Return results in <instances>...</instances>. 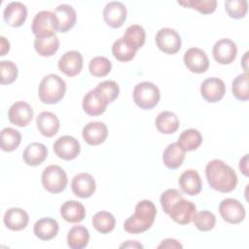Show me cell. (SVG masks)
Returning <instances> with one entry per match:
<instances>
[{"label": "cell", "mask_w": 249, "mask_h": 249, "mask_svg": "<svg viewBox=\"0 0 249 249\" xmlns=\"http://www.w3.org/2000/svg\"><path fill=\"white\" fill-rule=\"evenodd\" d=\"M121 248H143V245L137 241L128 240L126 243H124L120 246Z\"/></svg>", "instance_id": "48"}, {"label": "cell", "mask_w": 249, "mask_h": 249, "mask_svg": "<svg viewBox=\"0 0 249 249\" xmlns=\"http://www.w3.org/2000/svg\"><path fill=\"white\" fill-rule=\"evenodd\" d=\"M67 182L68 179L65 171L58 165H49L42 173L43 187L52 194L63 192L67 186Z\"/></svg>", "instance_id": "6"}, {"label": "cell", "mask_w": 249, "mask_h": 249, "mask_svg": "<svg viewBox=\"0 0 249 249\" xmlns=\"http://www.w3.org/2000/svg\"><path fill=\"white\" fill-rule=\"evenodd\" d=\"M89 240V232L84 226L78 225L72 227L67 234V244L72 249L85 248Z\"/></svg>", "instance_id": "30"}, {"label": "cell", "mask_w": 249, "mask_h": 249, "mask_svg": "<svg viewBox=\"0 0 249 249\" xmlns=\"http://www.w3.org/2000/svg\"><path fill=\"white\" fill-rule=\"evenodd\" d=\"M182 244H180L176 239L166 238L162 240V242L158 246V248H182Z\"/></svg>", "instance_id": "45"}, {"label": "cell", "mask_w": 249, "mask_h": 249, "mask_svg": "<svg viewBox=\"0 0 249 249\" xmlns=\"http://www.w3.org/2000/svg\"><path fill=\"white\" fill-rule=\"evenodd\" d=\"M219 212L224 221L230 224H238L245 218L244 206L237 199L225 198L220 202Z\"/></svg>", "instance_id": "8"}, {"label": "cell", "mask_w": 249, "mask_h": 249, "mask_svg": "<svg viewBox=\"0 0 249 249\" xmlns=\"http://www.w3.org/2000/svg\"><path fill=\"white\" fill-rule=\"evenodd\" d=\"M60 215L68 223H79L86 217V209L77 200H67L60 207Z\"/></svg>", "instance_id": "27"}, {"label": "cell", "mask_w": 249, "mask_h": 249, "mask_svg": "<svg viewBox=\"0 0 249 249\" xmlns=\"http://www.w3.org/2000/svg\"><path fill=\"white\" fill-rule=\"evenodd\" d=\"M71 188L76 196L88 198L90 197L95 192V180L89 173H78L72 179Z\"/></svg>", "instance_id": "15"}, {"label": "cell", "mask_w": 249, "mask_h": 249, "mask_svg": "<svg viewBox=\"0 0 249 249\" xmlns=\"http://www.w3.org/2000/svg\"><path fill=\"white\" fill-rule=\"evenodd\" d=\"M8 118L12 124L18 126H26L33 119V109L24 101H17L10 107Z\"/></svg>", "instance_id": "16"}, {"label": "cell", "mask_w": 249, "mask_h": 249, "mask_svg": "<svg viewBox=\"0 0 249 249\" xmlns=\"http://www.w3.org/2000/svg\"><path fill=\"white\" fill-rule=\"evenodd\" d=\"M48 156L47 147L38 142H33L28 144L22 154V159L27 165L37 166L41 164Z\"/></svg>", "instance_id": "26"}, {"label": "cell", "mask_w": 249, "mask_h": 249, "mask_svg": "<svg viewBox=\"0 0 249 249\" xmlns=\"http://www.w3.org/2000/svg\"><path fill=\"white\" fill-rule=\"evenodd\" d=\"M239 169L243 173V175L248 176V155H244V157L239 161Z\"/></svg>", "instance_id": "46"}, {"label": "cell", "mask_w": 249, "mask_h": 249, "mask_svg": "<svg viewBox=\"0 0 249 249\" xmlns=\"http://www.w3.org/2000/svg\"><path fill=\"white\" fill-rule=\"evenodd\" d=\"M225 10L231 18L238 19L245 17L248 3L246 0H227L225 2Z\"/></svg>", "instance_id": "40"}, {"label": "cell", "mask_w": 249, "mask_h": 249, "mask_svg": "<svg viewBox=\"0 0 249 249\" xmlns=\"http://www.w3.org/2000/svg\"><path fill=\"white\" fill-rule=\"evenodd\" d=\"M212 53L218 63L230 64L236 57L237 47L236 44L230 39H221L214 44Z\"/></svg>", "instance_id": "12"}, {"label": "cell", "mask_w": 249, "mask_h": 249, "mask_svg": "<svg viewBox=\"0 0 249 249\" xmlns=\"http://www.w3.org/2000/svg\"><path fill=\"white\" fill-rule=\"evenodd\" d=\"M160 98V89L154 83L141 82L133 89V100L135 104L143 110H150L156 107Z\"/></svg>", "instance_id": "4"}, {"label": "cell", "mask_w": 249, "mask_h": 249, "mask_svg": "<svg viewBox=\"0 0 249 249\" xmlns=\"http://www.w3.org/2000/svg\"><path fill=\"white\" fill-rule=\"evenodd\" d=\"M112 53L114 57L120 61L126 62L134 58L136 51L128 46L124 38L117 39L112 46Z\"/></svg>", "instance_id": "37"}, {"label": "cell", "mask_w": 249, "mask_h": 249, "mask_svg": "<svg viewBox=\"0 0 249 249\" xmlns=\"http://www.w3.org/2000/svg\"><path fill=\"white\" fill-rule=\"evenodd\" d=\"M158 48L164 53L174 54L181 49V37L179 33L168 27L161 28L156 35Z\"/></svg>", "instance_id": "7"}, {"label": "cell", "mask_w": 249, "mask_h": 249, "mask_svg": "<svg viewBox=\"0 0 249 249\" xmlns=\"http://www.w3.org/2000/svg\"><path fill=\"white\" fill-rule=\"evenodd\" d=\"M53 14L55 15L58 22V32H67L74 27L77 19L76 11L74 8L67 4H61L57 6Z\"/></svg>", "instance_id": "21"}, {"label": "cell", "mask_w": 249, "mask_h": 249, "mask_svg": "<svg viewBox=\"0 0 249 249\" xmlns=\"http://www.w3.org/2000/svg\"><path fill=\"white\" fill-rule=\"evenodd\" d=\"M181 197H183L181 193L176 189H168L165 192H163L160 196V205H161L163 211L168 215L169 212H170L171 207Z\"/></svg>", "instance_id": "44"}, {"label": "cell", "mask_w": 249, "mask_h": 249, "mask_svg": "<svg viewBox=\"0 0 249 249\" xmlns=\"http://www.w3.org/2000/svg\"><path fill=\"white\" fill-rule=\"evenodd\" d=\"M53 151L55 155L65 160L76 159L81 151L79 141L70 135H63L53 143Z\"/></svg>", "instance_id": "9"}, {"label": "cell", "mask_w": 249, "mask_h": 249, "mask_svg": "<svg viewBox=\"0 0 249 249\" xmlns=\"http://www.w3.org/2000/svg\"><path fill=\"white\" fill-rule=\"evenodd\" d=\"M184 63L193 73H204L209 67V59L204 51L198 48H191L184 53Z\"/></svg>", "instance_id": "11"}, {"label": "cell", "mask_w": 249, "mask_h": 249, "mask_svg": "<svg viewBox=\"0 0 249 249\" xmlns=\"http://www.w3.org/2000/svg\"><path fill=\"white\" fill-rule=\"evenodd\" d=\"M179 5L184 7H190L197 10L199 13L207 15L211 14L216 10V0H189V1H178Z\"/></svg>", "instance_id": "41"}, {"label": "cell", "mask_w": 249, "mask_h": 249, "mask_svg": "<svg viewBox=\"0 0 249 249\" xmlns=\"http://www.w3.org/2000/svg\"><path fill=\"white\" fill-rule=\"evenodd\" d=\"M36 124L41 134L46 137L54 136L59 129V121L52 112H41L37 116Z\"/></svg>", "instance_id": "24"}, {"label": "cell", "mask_w": 249, "mask_h": 249, "mask_svg": "<svg viewBox=\"0 0 249 249\" xmlns=\"http://www.w3.org/2000/svg\"><path fill=\"white\" fill-rule=\"evenodd\" d=\"M83 109L89 116H99L106 110L108 102L96 89H90L83 98Z\"/></svg>", "instance_id": "17"}, {"label": "cell", "mask_w": 249, "mask_h": 249, "mask_svg": "<svg viewBox=\"0 0 249 249\" xmlns=\"http://www.w3.org/2000/svg\"><path fill=\"white\" fill-rule=\"evenodd\" d=\"M126 8L119 1H112L106 4L103 10L104 21L112 28L121 27L126 19Z\"/></svg>", "instance_id": "14"}, {"label": "cell", "mask_w": 249, "mask_h": 249, "mask_svg": "<svg viewBox=\"0 0 249 249\" xmlns=\"http://www.w3.org/2000/svg\"><path fill=\"white\" fill-rule=\"evenodd\" d=\"M3 18L8 25L19 27L27 18L26 6L20 2H11L4 9Z\"/></svg>", "instance_id": "20"}, {"label": "cell", "mask_w": 249, "mask_h": 249, "mask_svg": "<svg viewBox=\"0 0 249 249\" xmlns=\"http://www.w3.org/2000/svg\"><path fill=\"white\" fill-rule=\"evenodd\" d=\"M66 84L62 78L56 74L45 76L38 88L40 100L45 104H56L64 96Z\"/></svg>", "instance_id": "3"}, {"label": "cell", "mask_w": 249, "mask_h": 249, "mask_svg": "<svg viewBox=\"0 0 249 249\" xmlns=\"http://www.w3.org/2000/svg\"><path fill=\"white\" fill-rule=\"evenodd\" d=\"M111 69L112 63L105 56H95L89 64V70L94 77H104L110 73Z\"/></svg>", "instance_id": "38"}, {"label": "cell", "mask_w": 249, "mask_h": 249, "mask_svg": "<svg viewBox=\"0 0 249 249\" xmlns=\"http://www.w3.org/2000/svg\"><path fill=\"white\" fill-rule=\"evenodd\" d=\"M205 174L209 186L221 193H230L237 185L235 171L221 160L209 161L205 167Z\"/></svg>", "instance_id": "1"}, {"label": "cell", "mask_w": 249, "mask_h": 249, "mask_svg": "<svg viewBox=\"0 0 249 249\" xmlns=\"http://www.w3.org/2000/svg\"><path fill=\"white\" fill-rule=\"evenodd\" d=\"M58 48L59 40L56 35L45 38H36L34 41V49L37 53L42 56H52L57 52Z\"/></svg>", "instance_id": "33"}, {"label": "cell", "mask_w": 249, "mask_h": 249, "mask_svg": "<svg viewBox=\"0 0 249 249\" xmlns=\"http://www.w3.org/2000/svg\"><path fill=\"white\" fill-rule=\"evenodd\" d=\"M58 69L68 77L78 75L83 68V56L77 51L66 52L58 60Z\"/></svg>", "instance_id": "18"}, {"label": "cell", "mask_w": 249, "mask_h": 249, "mask_svg": "<svg viewBox=\"0 0 249 249\" xmlns=\"http://www.w3.org/2000/svg\"><path fill=\"white\" fill-rule=\"evenodd\" d=\"M31 30L36 38H45L58 32V22L55 15L50 11L37 13L32 20Z\"/></svg>", "instance_id": "5"}, {"label": "cell", "mask_w": 249, "mask_h": 249, "mask_svg": "<svg viewBox=\"0 0 249 249\" xmlns=\"http://www.w3.org/2000/svg\"><path fill=\"white\" fill-rule=\"evenodd\" d=\"M179 186L181 190L189 195H198L202 189V182L197 171L194 169H188L184 171L179 178Z\"/></svg>", "instance_id": "23"}, {"label": "cell", "mask_w": 249, "mask_h": 249, "mask_svg": "<svg viewBox=\"0 0 249 249\" xmlns=\"http://www.w3.org/2000/svg\"><path fill=\"white\" fill-rule=\"evenodd\" d=\"M193 221L197 230L201 231H208L215 227L216 217L212 212L203 210L196 213Z\"/></svg>", "instance_id": "39"}, {"label": "cell", "mask_w": 249, "mask_h": 249, "mask_svg": "<svg viewBox=\"0 0 249 249\" xmlns=\"http://www.w3.org/2000/svg\"><path fill=\"white\" fill-rule=\"evenodd\" d=\"M21 142V134L13 127H5L1 130V149L5 152L15 151Z\"/></svg>", "instance_id": "35"}, {"label": "cell", "mask_w": 249, "mask_h": 249, "mask_svg": "<svg viewBox=\"0 0 249 249\" xmlns=\"http://www.w3.org/2000/svg\"><path fill=\"white\" fill-rule=\"evenodd\" d=\"M84 140L91 146L103 143L108 136L107 125L102 122H90L87 124L82 131Z\"/></svg>", "instance_id": "19"}, {"label": "cell", "mask_w": 249, "mask_h": 249, "mask_svg": "<svg viewBox=\"0 0 249 249\" xmlns=\"http://www.w3.org/2000/svg\"><path fill=\"white\" fill-rule=\"evenodd\" d=\"M58 223L50 217L39 219L33 228L34 234L41 240H50L56 236L58 233Z\"/></svg>", "instance_id": "25"}, {"label": "cell", "mask_w": 249, "mask_h": 249, "mask_svg": "<svg viewBox=\"0 0 249 249\" xmlns=\"http://www.w3.org/2000/svg\"><path fill=\"white\" fill-rule=\"evenodd\" d=\"M29 221L25 210L18 207H12L5 212L3 222L11 231H21L26 228Z\"/></svg>", "instance_id": "22"}, {"label": "cell", "mask_w": 249, "mask_h": 249, "mask_svg": "<svg viewBox=\"0 0 249 249\" xmlns=\"http://www.w3.org/2000/svg\"><path fill=\"white\" fill-rule=\"evenodd\" d=\"M156 215L157 208L155 204L148 199L141 200L136 204L133 215L124 221V229L131 234L144 232L153 226Z\"/></svg>", "instance_id": "2"}, {"label": "cell", "mask_w": 249, "mask_h": 249, "mask_svg": "<svg viewBox=\"0 0 249 249\" xmlns=\"http://www.w3.org/2000/svg\"><path fill=\"white\" fill-rule=\"evenodd\" d=\"M185 151L178 144L174 142L169 144L163 151L162 160L164 165L170 169H176L181 166L185 159Z\"/></svg>", "instance_id": "28"}, {"label": "cell", "mask_w": 249, "mask_h": 249, "mask_svg": "<svg viewBox=\"0 0 249 249\" xmlns=\"http://www.w3.org/2000/svg\"><path fill=\"white\" fill-rule=\"evenodd\" d=\"M249 75L247 72L236 76L231 84V91L234 97L241 101L249 99Z\"/></svg>", "instance_id": "36"}, {"label": "cell", "mask_w": 249, "mask_h": 249, "mask_svg": "<svg viewBox=\"0 0 249 249\" xmlns=\"http://www.w3.org/2000/svg\"><path fill=\"white\" fill-rule=\"evenodd\" d=\"M123 38L128 46L137 51L145 44L146 32L141 25L132 24L125 29Z\"/></svg>", "instance_id": "31"}, {"label": "cell", "mask_w": 249, "mask_h": 249, "mask_svg": "<svg viewBox=\"0 0 249 249\" xmlns=\"http://www.w3.org/2000/svg\"><path fill=\"white\" fill-rule=\"evenodd\" d=\"M1 54L0 55H5L6 54V53H8L9 52V50H10V43H9V41H7L6 40V38L5 37H1Z\"/></svg>", "instance_id": "47"}, {"label": "cell", "mask_w": 249, "mask_h": 249, "mask_svg": "<svg viewBox=\"0 0 249 249\" xmlns=\"http://www.w3.org/2000/svg\"><path fill=\"white\" fill-rule=\"evenodd\" d=\"M178 117L170 111L160 112L156 119L157 129L163 134H172L179 128Z\"/></svg>", "instance_id": "29"}, {"label": "cell", "mask_w": 249, "mask_h": 249, "mask_svg": "<svg viewBox=\"0 0 249 249\" xmlns=\"http://www.w3.org/2000/svg\"><path fill=\"white\" fill-rule=\"evenodd\" d=\"M201 143L202 135L197 129L195 128H189L184 130L178 138V144L185 152L196 150Z\"/></svg>", "instance_id": "32"}, {"label": "cell", "mask_w": 249, "mask_h": 249, "mask_svg": "<svg viewBox=\"0 0 249 249\" xmlns=\"http://www.w3.org/2000/svg\"><path fill=\"white\" fill-rule=\"evenodd\" d=\"M226 93V85L223 80L211 77L204 80L200 86V94L207 102H218Z\"/></svg>", "instance_id": "13"}, {"label": "cell", "mask_w": 249, "mask_h": 249, "mask_svg": "<svg viewBox=\"0 0 249 249\" xmlns=\"http://www.w3.org/2000/svg\"><path fill=\"white\" fill-rule=\"evenodd\" d=\"M247 56H248V52H246L245 53V54H244V57H243V68H244V70H245V72H247V65H246V63H247Z\"/></svg>", "instance_id": "49"}, {"label": "cell", "mask_w": 249, "mask_h": 249, "mask_svg": "<svg viewBox=\"0 0 249 249\" xmlns=\"http://www.w3.org/2000/svg\"><path fill=\"white\" fill-rule=\"evenodd\" d=\"M0 82L2 85L12 84L17 80L18 67L11 60H2L0 62Z\"/></svg>", "instance_id": "42"}, {"label": "cell", "mask_w": 249, "mask_h": 249, "mask_svg": "<svg viewBox=\"0 0 249 249\" xmlns=\"http://www.w3.org/2000/svg\"><path fill=\"white\" fill-rule=\"evenodd\" d=\"M91 223L94 229L100 233H109L116 226V219L108 211H99L94 214Z\"/></svg>", "instance_id": "34"}, {"label": "cell", "mask_w": 249, "mask_h": 249, "mask_svg": "<svg viewBox=\"0 0 249 249\" xmlns=\"http://www.w3.org/2000/svg\"><path fill=\"white\" fill-rule=\"evenodd\" d=\"M95 89L102 94V96L106 99L108 104L113 102L119 96V93H120V89L118 84L110 80L99 83Z\"/></svg>", "instance_id": "43"}, {"label": "cell", "mask_w": 249, "mask_h": 249, "mask_svg": "<svg viewBox=\"0 0 249 249\" xmlns=\"http://www.w3.org/2000/svg\"><path fill=\"white\" fill-rule=\"evenodd\" d=\"M196 213V205L192 201L181 197L171 207L168 215L177 224L187 225L193 221Z\"/></svg>", "instance_id": "10"}]
</instances>
